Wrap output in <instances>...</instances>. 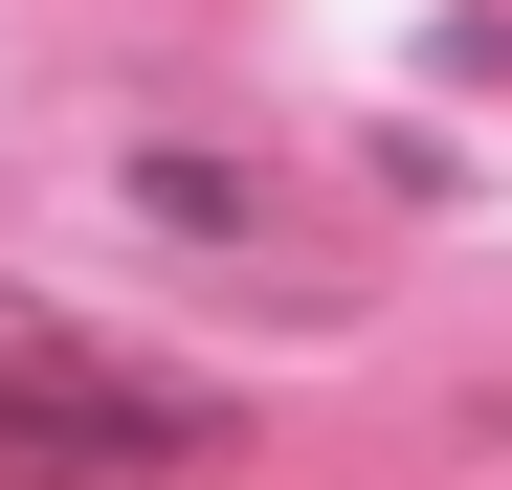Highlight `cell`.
Returning a JSON list of instances; mask_svg holds the SVG:
<instances>
[{"mask_svg":"<svg viewBox=\"0 0 512 490\" xmlns=\"http://www.w3.org/2000/svg\"><path fill=\"white\" fill-rule=\"evenodd\" d=\"M201 446H223L201 379H156V357H112V335L0 290V490H179Z\"/></svg>","mask_w":512,"mask_h":490,"instance_id":"6da1fadb","label":"cell"},{"mask_svg":"<svg viewBox=\"0 0 512 490\" xmlns=\"http://www.w3.org/2000/svg\"><path fill=\"white\" fill-rule=\"evenodd\" d=\"M134 223H179V245H223L245 290H268V268H290V290H334V268H312V223H290L268 179H245V156H134Z\"/></svg>","mask_w":512,"mask_h":490,"instance_id":"7a4b0ae2","label":"cell"}]
</instances>
